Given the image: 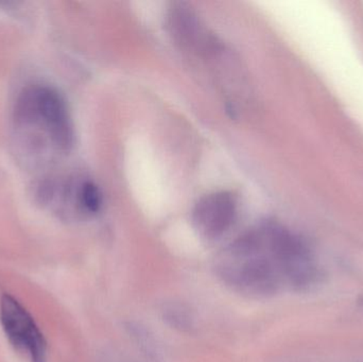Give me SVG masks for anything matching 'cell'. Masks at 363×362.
<instances>
[{
	"label": "cell",
	"mask_w": 363,
	"mask_h": 362,
	"mask_svg": "<svg viewBox=\"0 0 363 362\" xmlns=\"http://www.w3.org/2000/svg\"><path fill=\"white\" fill-rule=\"evenodd\" d=\"M15 128L25 145L38 155L46 149L68 152L74 147V129L66 100L55 87L33 84L19 94L13 112Z\"/></svg>",
	"instance_id": "obj_1"
},
{
	"label": "cell",
	"mask_w": 363,
	"mask_h": 362,
	"mask_svg": "<svg viewBox=\"0 0 363 362\" xmlns=\"http://www.w3.org/2000/svg\"><path fill=\"white\" fill-rule=\"evenodd\" d=\"M0 324L6 339L28 362H47V344L28 310L12 295L0 300Z\"/></svg>",
	"instance_id": "obj_2"
},
{
	"label": "cell",
	"mask_w": 363,
	"mask_h": 362,
	"mask_svg": "<svg viewBox=\"0 0 363 362\" xmlns=\"http://www.w3.org/2000/svg\"><path fill=\"white\" fill-rule=\"evenodd\" d=\"M237 201L228 191H217L201 198L192 210L196 231L208 239L221 237L234 225Z\"/></svg>",
	"instance_id": "obj_3"
}]
</instances>
